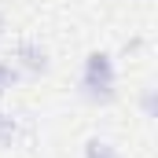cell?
<instances>
[{"label":"cell","instance_id":"obj_1","mask_svg":"<svg viewBox=\"0 0 158 158\" xmlns=\"http://www.w3.org/2000/svg\"><path fill=\"white\" fill-rule=\"evenodd\" d=\"M81 96L88 103H114L118 96V70H114V59L110 52H88L85 66H81Z\"/></svg>","mask_w":158,"mask_h":158},{"label":"cell","instance_id":"obj_2","mask_svg":"<svg viewBox=\"0 0 158 158\" xmlns=\"http://www.w3.org/2000/svg\"><path fill=\"white\" fill-rule=\"evenodd\" d=\"M15 59L30 70V74H48V52L37 40H19L15 44Z\"/></svg>","mask_w":158,"mask_h":158},{"label":"cell","instance_id":"obj_3","mask_svg":"<svg viewBox=\"0 0 158 158\" xmlns=\"http://www.w3.org/2000/svg\"><path fill=\"white\" fill-rule=\"evenodd\" d=\"M85 158H121V155L107 143V140H96V136H92V140L85 143Z\"/></svg>","mask_w":158,"mask_h":158},{"label":"cell","instance_id":"obj_4","mask_svg":"<svg viewBox=\"0 0 158 158\" xmlns=\"http://www.w3.org/2000/svg\"><path fill=\"white\" fill-rule=\"evenodd\" d=\"M15 136H19V121L11 118V114H4V110H0V147H11V143H15Z\"/></svg>","mask_w":158,"mask_h":158},{"label":"cell","instance_id":"obj_5","mask_svg":"<svg viewBox=\"0 0 158 158\" xmlns=\"http://www.w3.org/2000/svg\"><path fill=\"white\" fill-rule=\"evenodd\" d=\"M19 77H22V74H19V66L0 63V96H4V92H11V88L19 85Z\"/></svg>","mask_w":158,"mask_h":158},{"label":"cell","instance_id":"obj_6","mask_svg":"<svg viewBox=\"0 0 158 158\" xmlns=\"http://www.w3.org/2000/svg\"><path fill=\"white\" fill-rule=\"evenodd\" d=\"M143 114H147V118H155V88H147V92H143Z\"/></svg>","mask_w":158,"mask_h":158},{"label":"cell","instance_id":"obj_7","mask_svg":"<svg viewBox=\"0 0 158 158\" xmlns=\"http://www.w3.org/2000/svg\"><path fill=\"white\" fill-rule=\"evenodd\" d=\"M0 33H4V15H0Z\"/></svg>","mask_w":158,"mask_h":158}]
</instances>
